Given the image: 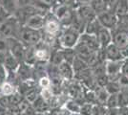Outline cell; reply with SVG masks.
I'll return each instance as SVG.
<instances>
[{
  "label": "cell",
  "mask_w": 128,
  "mask_h": 115,
  "mask_svg": "<svg viewBox=\"0 0 128 115\" xmlns=\"http://www.w3.org/2000/svg\"><path fill=\"white\" fill-rule=\"evenodd\" d=\"M43 38H44L43 30L32 29L24 25L21 26L18 34V39L23 42V44L27 47L36 46L39 44L43 40Z\"/></svg>",
  "instance_id": "cell-1"
},
{
  "label": "cell",
  "mask_w": 128,
  "mask_h": 115,
  "mask_svg": "<svg viewBox=\"0 0 128 115\" xmlns=\"http://www.w3.org/2000/svg\"><path fill=\"white\" fill-rule=\"evenodd\" d=\"M52 13L59 20L62 28H67L71 26L74 18V15H75V9H73L71 6L58 2L52 8Z\"/></svg>",
  "instance_id": "cell-2"
},
{
  "label": "cell",
  "mask_w": 128,
  "mask_h": 115,
  "mask_svg": "<svg viewBox=\"0 0 128 115\" xmlns=\"http://www.w3.org/2000/svg\"><path fill=\"white\" fill-rule=\"evenodd\" d=\"M21 26L22 25L14 16H10L0 24V37L5 38H18V34Z\"/></svg>",
  "instance_id": "cell-3"
},
{
  "label": "cell",
  "mask_w": 128,
  "mask_h": 115,
  "mask_svg": "<svg viewBox=\"0 0 128 115\" xmlns=\"http://www.w3.org/2000/svg\"><path fill=\"white\" fill-rule=\"evenodd\" d=\"M80 34L73 28H64L59 36V45L61 48H75L80 40Z\"/></svg>",
  "instance_id": "cell-4"
},
{
  "label": "cell",
  "mask_w": 128,
  "mask_h": 115,
  "mask_svg": "<svg viewBox=\"0 0 128 115\" xmlns=\"http://www.w3.org/2000/svg\"><path fill=\"white\" fill-rule=\"evenodd\" d=\"M61 31H62V26L56 16L52 12L47 14L45 16V24L43 28V32L52 36H58V34L61 33Z\"/></svg>",
  "instance_id": "cell-5"
},
{
  "label": "cell",
  "mask_w": 128,
  "mask_h": 115,
  "mask_svg": "<svg viewBox=\"0 0 128 115\" xmlns=\"http://www.w3.org/2000/svg\"><path fill=\"white\" fill-rule=\"evenodd\" d=\"M8 39L9 43V50L12 53V55L16 58L20 63L24 62L25 60V53H26V46L21 42L18 38H10Z\"/></svg>",
  "instance_id": "cell-6"
},
{
  "label": "cell",
  "mask_w": 128,
  "mask_h": 115,
  "mask_svg": "<svg viewBox=\"0 0 128 115\" xmlns=\"http://www.w3.org/2000/svg\"><path fill=\"white\" fill-rule=\"evenodd\" d=\"M96 18L102 27H105L111 31L117 27L118 23V17L112 10H106L98 14Z\"/></svg>",
  "instance_id": "cell-7"
},
{
  "label": "cell",
  "mask_w": 128,
  "mask_h": 115,
  "mask_svg": "<svg viewBox=\"0 0 128 115\" xmlns=\"http://www.w3.org/2000/svg\"><path fill=\"white\" fill-rule=\"evenodd\" d=\"M123 60H106V74L110 78V81H118L122 74Z\"/></svg>",
  "instance_id": "cell-8"
},
{
  "label": "cell",
  "mask_w": 128,
  "mask_h": 115,
  "mask_svg": "<svg viewBox=\"0 0 128 115\" xmlns=\"http://www.w3.org/2000/svg\"><path fill=\"white\" fill-rule=\"evenodd\" d=\"M113 36V43L116 44L120 49H123L128 46V32L115 28L111 31Z\"/></svg>",
  "instance_id": "cell-9"
},
{
  "label": "cell",
  "mask_w": 128,
  "mask_h": 115,
  "mask_svg": "<svg viewBox=\"0 0 128 115\" xmlns=\"http://www.w3.org/2000/svg\"><path fill=\"white\" fill-rule=\"evenodd\" d=\"M76 14H78L86 23L95 20L96 18V17H98L96 13L95 12V10L93 9V7L91 5L78 6V7L76 9Z\"/></svg>",
  "instance_id": "cell-10"
},
{
  "label": "cell",
  "mask_w": 128,
  "mask_h": 115,
  "mask_svg": "<svg viewBox=\"0 0 128 115\" xmlns=\"http://www.w3.org/2000/svg\"><path fill=\"white\" fill-rule=\"evenodd\" d=\"M75 51H76V56L80 57V59H82L83 60H85L87 63L90 61L91 58H92V57L94 56V54L96 52V51L92 50L89 46H87L85 43L81 42L80 40H78V42L76 45L75 46Z\"/></svg>",
  "instance_id": "cell-11"
},
{
  "label": "cell",
  "mask_w": 128,
  "mask_h": 115,
  "mask_svg": "<svg viewBox=\"0 0 128 115\" xmlns=\"http://www.w3.org/2000/svg\"><path fill=\"white\" fill-rule=\"evenodd\" d=\"M16 72L21 82L34 80V69L32 66L26 62H21Z\"/></svg>",
  "instance_id": "cell-12"
},
{
  "label": "cell",
  "mask_w": 128,
  "mask_h": 115,
  "mask_svg": "<svg viewBox=\"0 0 128 115\" xmlns=\"http://www.w3.org/2000/svg\"><path fill=\"white\" fill-rule=\"evenodd\" d=\"M44 24H45V16L41 14H34L27 18V20L24 23V26L32 29L43 30Z\"/></svg>",
  "instance_id": "cell-13"
},
{
  "label": "cell",
  "mask_w": 128,
  "mask_h": 115,
  "mask_svg": "<svg viewBox=\"0 0 128 115\" xmlns=\"http://www.w3.org/2000/svg\"><path fill=\"white\" fill-rule=\"evenodd\" d=\"M96 38H98V41L100 43V48H105L106 46L113 42L112 32H111V30L102 26L96 34Z\"/></svg>",
  "instance_id": "cell-14"
},
{
  "label": "cell",
  "mask_w": 128,
  "mask_h": 115,
  "mask_svg": "<svg viewBox=\"0 0 128 115\" xmlns=\"http://www.w3.org/2000/svg\"><path fill=\"white\" fill-rule=\"evenodd\" d=\"M105 54H106V59L107 60H114V61H117V60H123L122 54V50L118 47L116 44L110 43L108 46H106L105 48Z\"/></svg>",
  "instance_id": "cell-15"
},
{
  "label": "cell",
  "mask_w": 128,
  "mask_h": 115,
  "mask_svg": "<svg viewBox=\"0 0 128 115\" xmlns=\"http://www.w3.org/2000/svg\"><path fill=\"white\" fill-rule=\"evenodd\" d=\"M80 41L85 43L87 46H89L91 49L94 50V51H98L100 48L96 36H95V35H89V34L86 33L81 34L80 37Z\"/></svg>",
  "instance_id": "cell-16"
},
{
  "label": "cell",
  "mask_w": 128,
  "mask_h": 115,
  "mask_svg": "<svg viewBox=\"0 0 128 115\" xmlns=\"http://www.w3.org/2000/svg\"><path fill=\"white\" fill-rule=\"evenodd\" d=\"M58 70L61 77L63 78L64 80H68L71 81L75 78V72L73 69V66L72 64L68 63L67 61H63L61 62L58 65Z\"/></svg>",
  "instance_id": "cell-17"
},
{
  "label": "cell",
  "mask_w": 128,
  "mask_h": 115,
  "mask_svg": "<svg viewBox=\"0 0 128 115\" xmlns=\"http://www.w3.org/2000/svg\"><path fill=\"white\" fill-rule=\"evenodd\" d=\"M32 106L34 107V109L36 111L38 114L48 112L49 109H50L49 103L43 98L41 95H39L38 98L36 99V101L34 103H32Z\"/></svg>",
  "instance_id": "cell-18"
},
{
  "label": "cell",
  "mask_w": 128,
  "mask_h": 115,
  "mask_svg": "<svg viewBox=\"0 0 128 115\" xmlns=\"http://www.w3.org/2000/svg\"><path fill=\"white\" fill-rule=\"evenodd\" d=\"M111 10L118 17L126 16L128 14V0H117Z\"/></svg>",
  "instance_id": "cell-19"
},
{
  "label": "cell",
  "mask_w": 128,
  "mask_h": 115,
  "mask_svg": "<svg viewBox=\"0 0 128 115\" xmlns=\"http://www.w3.org/2000/svg\"><path fill=\"white\" fill-rule=\"evenodd\" d=\"M2 63L4 64V66L7 68L8 71H16L19 64H20V62L16 60L14 56L12 55V53L10 51L6 54L5 58H4V60L2 61Z\"/></svg>",
  "instance_id": "cell-20"
},
{
  "label": "cell",
  "mask_w": 128,
  "mask_h": 115,
  "mask_svg": "<svg viewBox=\"0 0 128 115\" xmlns=\"http://www.w3.org/2000/svg\"><path fill=\"white\" fill-rule=\"evenodd\" d=\"M0 6L10 16H14L20 7L16 0H0Z\"/></svg>",
  "instance_id": "cell-21"
},
{
  "label": "cell",
  "mask_w": 128,
  "mask_h": 115,
  "mask_svg": "<svg viewBox=\"0 0 128 115\" xmlns=\"http://www.w3.org/2000/svg\"><path fill=\"white\" fill-rule=\"evenodd\" d=\"M86 23L81 17L76 14V12L75 10V15H74V18H73V21L70 27L73 28L74 30H76L78 33H80V35L83 34L85 32V28H86Z\"/></svg>",
  "instance_id": "cell-22"
},
{
  "label": "cell",
  "mask_w": 128,
  "mask_h": 115,
  "mask_svg": "<svg viewBox=\"0 0 128 115\" xmlns=\"http://www.w3.org/2000/svg\"><path fill=\"white\" fill-rule=\"evenodd\" d=\"M95 91H96V104H102V105H105L106 106L107 100L109 98L110 94L107 92L105 87L98 86L95 89Z\"/></svg>",
  "instance_id": "cell-23"
},
{
  "label": "cell",
  "mask_w": 128,
  "mask_h": 115,
  "mask_svg": "<svg viewBox=\"0 0 128 115\" xmlns=\"http://www.w3.org/2000/svg\"><path fill=\"white\" fill-rule=\"evenodd\" d=\"M63 61H64V58H63V54H62L61 48L51 51V56H50V59H49V62L50 63H52L54 65L58 66Z\"/></svg>",
  "instance_id": "cell-24"
},
{
  "label": "cell",
  "mask_w": 128,
  "mask_h": 115,
  "mask_svg": "<svg viewBox=\"0 0 128 115\" xmlns=\"http://www.w3.org/2000/svg\"><path fill=\"white\" fill-rule=\"evenodd\" d=\"M65 108L68 110L69 112L73 113V114H80V109H81V104L78 103L76 100L71 99L69 101H67L65 103Z\"/></svg>",
  "instance_id": "cell-25"
},
{
  "label": "cell",
  "mask_w": 128,
  "mask_h": 115,
  "mask_svg": "<svg viewBox=\"0 0 128 115\" xmlns=\"http://www.w3.org/2000/svg\"><path fill=\"white\" fill-rule=\"evenodd\" d=\"M100 27H102L100 23L98 20V18H96L95 20H93V21H91V22H88V23L86 24L85 32H84V33L96 36V34L98 32V30L100 29Z\"/></svg>",
  "instance_id": "cell-26"
},
{
  "label": "cell",
  "mask_w": 128,
  "mask_h": 115,
  "mask_svg": "<svg viewBox=\"0 0 128 115\" xmlns=\"http://www.w3.org/2000/svg\"><path fill=\"white\" fill-rule=\"evenodd\" d=\"M16 90H17V87L16 85H14L12 82L6 81L4 83H2L0 85V92L2 95H6V96H10L12 93H14Z\"/></svg>",
  "instance_id": "cell-27"
},
{
  "label": "cell",
  "mask_w": 128,
  "mask_h": 115,
  "mask_svg": "<svg viewBox=\"0 0 128 115\" xmlns=\"http://www.w3.org/2000/svg\"><path fill=\"white\" fill-rule=\"evenodd\" d=\"M72 66H73V69H74V72L75 73H78L80 71H82L84 69H87L89 68V65L88 63L86 62L85 60H83L82 59H80V57H76L73 63H72Z\"/></svg>",
  "instance_id": "cell-28"
},
{
  "label": "cell",
  "mask_w": 128,
  "mask_h": 115,
  "mask_svg": "<svg viewBox=\"0 0 128 115\" xmlns=\"http://www.w3.org/2000/svg\"><path fill=\"white\" fill-rule=\"evenodd\" d=\"M91 6L93 7V9L95 10V12L96 13V15L100 14L102 12L106 11V10H110L108 8V5L106 4V2L104 0H93Z\"/></svg>",
  "instance_id": "cell-29"
},
{
  "label": "cell",
  "mask_w": 128,
  "mask_h": 115,
  "mask_svg": "<svg viewBox=\"0 0 128 115\" xmlns=\"http://www.w3.org/2000/svg\"><path fill=\"white\" fill-rule=\"evenodd\" d=\"M62 50V54H63L64 61H67L68 63L72 64L73 61L76 57L75 48H61Z\"/></svg>",
  "instance_id": "cell-30"
},
{
  "label": "cell",
  "mask_w": 128,
  "mask_h": 115,
  "mask_svg": "<svg viewBox=\"0 0 128 115\" xmlns=\"http://www.w3.org/2000/svg\"><path fill=\"white\" fill-rule=\"evenodd\" d=\"M83 94H84V99H85L86 103H89L92 104H96V95L95 90L83 87Z\"/></svg>",
  "instance_id": "cell-31"
},
{
  "label": "cell",
  "mask_w": 128,
  "mask_h": 115,
  "mask_svg": "<svg viewBox=\"0 0 128 115\" xmlns=\"http://www.w3.org/2000/svg\"><path fill=\"white\" fill-rule=\"evenodd\" d=\"M39 95H40V92H39V90L38 89V87L34 86V87L30 88L26 93H25L24 98L26 99L27 101H28L29 103H31V104H32V103H34V102L36 101V99L38 98Z\"/></svg>",
  "instance_id": "cell-32"
},
{
  "label": "cell",
  "mask_w": 128,
  "mask_h": 115,
  "mask_svg": "<svg viewBox=\"0 0 128 115\" xmlns=\"http://www.w3.org/2000/svg\"><path fill=\"white\" fill-rule=\"evenodd\" d=\"M105 89L109 94H117L120 92V85L118 81H110L105 86Z\"/></svg>",
  "instance_id": "cell-33"
},
{
  "label": "cell",
  "mask_w": 128,
  "mask_h": 115,
  "mask_svg": "<svg viewBox=\"0 0 128 115\" xmlns=\"http://www.w3.org/2000/svg\"><path fill=\"white\" fill-rule=\"evenodd\" d=\"M105 63H106V61L105 62H98L95 66L91 67L93 75L96 77L98 75H102V74H105L106 73V64Z\"/></svg>",
  "instance_id": "cell-34"
},
{
  "label": "cell",
  "mask_w": 128,
  "mask_h": 115,
  "mask_svg": "<svg viewBox=\"0 0 128 115\" xmlns=\"http://www.w3.org/2000/svg\"><path fill=\"white\" fill-rule=\"evenodd\" d=\"M23 99H24V96L20 92H18L17 90L14 93H12V95L9 96V100H10L11 105H18L23 101Z\"/></svg>",
  "instance_id": "cell-35"
},
{
  "label": "cell",
  "mask_w": 128,
  "mask_h": 115,
  "mask_svg": "<svg viewBox=\"0 0 128 115\" xmlns=\"http://www.w3.org/2000/svg\"><path fill=\"white\" fill-rule=\"evenodd\" d=\"M106 107H120V104H118V93L110 94L109 98L107 100Z\"/></svg>",
  "instance_id": "cell-36"
},
{
  "label": "cell",
  "mask_w": 128,
  "mask_h": 115,
  "mask_svg": "<svg viewBox=\"0 0 128 115\" xmlns=\"http://www.w3.org/2000/svg\"><path fill=\"white\" fill-rule=\"evenodd\" d=\"M96 81L98 86H100V87H105L107 85V83L110 82V78H109V76L105 73V74H102V75L96 76Z\"/></svg>",
  "instance_id": "cell-37"
},
{
  "label": "cell",
  "mask_w": 128,
  "mask_h": 115,
  "mask_svg": "<svg viewBox=\"0 0 128 115\" xmlns=\"http://www.w3.org/2000/svg\"><path fill=\"white\" fill-rule=\"evenodd\" d=\"M107 107L100 104H93V113L92 115H105Z\"/></svg>",
  "instance_id": "cell-38"
},
{
  "label": "cell",
  "mask_w": 128,
  "mask_h": 115,
  "mask_svg": "<svg viewBox=\"0 0 128 115\" xmlns=\"http://www.w3.org/2000/svg\"><path fill=\"white\" fill-rule=\"evenodd\" d=\"M93 113V104L85 103L81 105L80 115H92Z\"/></svg>",
  "instance_id": "cell-39"
},
{
  "label": "cell",
  "mask_w": 128,
  "mask_h": 115,
  "mask_svg": "<svg viewBox=\"0 0 128 115\" xmlns=\"http://www.w3.org/2000/svg\"><path fill=\"white\" fill-rule=\"evenodd\" d=\"M8 70L2 62H0V85L7 81L8 79Z\"/></svg>",
  "instance_id": "cell-40"
},
{
  "label": "cell",
  "mask_w": 128,
  "mask_h": 115,
  "mask_svg": "<svg viewBox=\"0 0 128 115\" xmlns=\"http://www.w3.org/2000/svg\"><path fill=\"white\" fill-rule=\"evenodd\" d=\"M118 104L120 107H128V96L122 91L118 93Z\"/></svg>",
  "instance_id": "cell-41"
},
{
  "label": "cell",
  "mask_w": 128,
  "mask_h": 115,
  "mask_svg": "<svg viewBox=\"0 0 128 115\" xmlns=\"http://www.w3.org/2000/svg\"><path fill=\"white\" fill-rule=\"evenodd\" d=\"M38 84L41 88H50L51 87V80L48 76H44L38 80Z\"/></svg>",
  "instance_id": "cell-42"
},
{
  "label": "cell",
  "mask_w": 128,
  "mask_h": 115,
  "mask_svg": "<svg viewBox=\"0 0 128 115\" xmlns=\"http://www.w3.org/2000/svg\"><path fill=\"white\" fill-rule=\"evenodd\" d=\"M10 100H9V96H6V95H2L0 97V106H2L3 108L8 109L10 107Z\"/></svg>",
  "instance_id": "cell-43"
},
{
  "label": "cell",
  "mask_w": 128,
  "mask_h": 115,
  "mask_svg": "<svg viewBox=\"0 0 128 115\" xmlns=\"http://www.w3.org/2000/svg\"><path fill=\"white\" fill-rule=\"evenodd\" d=\"M118 82L120 83V87L128 86V76L124 75V74H120V76L118 77Z\"/></svg>",
  "instance_id": "cell-44"
},
{
  "label": "cell",
  "mask_w": 128,
  "mask_h": 115,
  "mask_svg": "<svg viewBox=\"0 0 128 115\" xmlns=\"http://www.w3.org/2000/svg\"><path fill=\"white\" fill-rule=\"evenodd\" d=\"M105 115H120V107H107Z\"/></svg>",
  "instance_id": "cell-45"
},
{
  "label": "cell",
  "mask_w": 128,
  "mask_h": 115,
  "mask_svg": "<svg viewBox=\"0 0 128 115\" xmlns=\"http://www.w3.org/2000/svg\"><path fill=\"white\" fill-rule=\"evenodd\" d=\"M30 105H31V103H29L26 99L24 98L21 103L18 104V107H19V109H20L21 112H25V111L29 108V106H30Z\"/></svg>",
  "instance_id": "cell-46"
},
{
  "label": "cell",
  "mask_w": 128,
  "mask_h": 115,
  "mask_svg": "<svg viewBox=\"0 0 128 115\" xmlns=\"http://www.w3.org/2000/svg\"><path fill=\"white\" fill-rule=\"evenodd\" d=\"M8 110L12 115H20L22 113L19 109V107H18V105H10Z\"/></svg>",
  "instance_id": "cell-47"
},
{
  "label": "cell",
  "mask_w": 128,
  "mask_h": 115,
  "mask_svg": "<svg viewBox=\"0 0 128 115\" xmlns=\"http://www.w3.org/2000/svg\"><path fill=\"white\" fill-rule=\"evenodd\" d=\"M122 74L128 76V59H125L123 60L122 67Z\"/></svg>",
  "instance_id": "cell-48"
},
{
  "label": "cell",
  "mask_w": 128,
  "mask_h": 115,
  "mask_svg": "<svg viewBox=\"0 0 128 115\" xmlns=\"http://www.w3.org/2000/svg\"><path fill=\"white\" fill-rule=\"evenodd\" d=\"M93 0H76L78 6H81V5H91Z\"/></svg>",
  "instance_id": "cell-49"
},
{
  "label": "cell",
  "mask_w": 128,
  "mask_h": 115,
  "mask_svg": "<svg viewBox=\"0 0 128 115\" xmlns=\"http://www.w3.org/2000/svg\"><path fill=\"white\" fill-rule=\"evenodd\" d=\"M16 1H17V3L19 4L20 7L29 5V4H31V3L32 2V0H16Z\"/></svg>",
  "instance_id": "cell-50"
},
{
  "label": "cell",
  "mask_w": 128,
  "mask_h": 115,
  "mask_svg": "<svg viewBox=\"0 0 128 115\" xmlns=\"http://www.w3.org/2000/svg\"><path fill=\"white\" fill-rule=\"evenodd\" d=\"M120 50H122V54L123 59H124V60H125V59H128V46Z\"/></svg>",
  "instance_id": "cell-51"
},
{
  "label": "cell",
  "mask_w": 128,
  "mask_h": 115,
  "mask_svg": "<svg viewBox=\"0 0 128 115\" xmlns=\"http://www.w3.org/2000/svg\"><path fill=\"white\" fill-rule=\"evenodd\" d=\"M105 2H106V4L108 5V8L111 10V8H112L113 6H114V4L117 2V0H104Z\"/></svg>",
  "instance_id": "cell-52"
},
{
  "label": "cell",
  "mask_w": 128,
  "mask_h": 115,
  "mask_svg": "<svg viewBox=\"0 0 128 115\" xmlns=\"http://www.w3.org/2000/svg\"><path fill=\"white\" fill-rule=\"evenodd\" d=\"M1 115H12V114L10 113V112H9V110L6 109L5 111H4V112H3V113H2Z\"/></svg>",
  "instance_id": "cell-53"
},
{
  "label": "cell",
  "mask_w": 128,
  "mask_h": 115,
  "mask_svg": "<svg viewBox=\"0 0 128 115\" xmlns=\"http://www.w3.org/2000/svg\"><path fill=\"white\" fill-rule=\"evenodd\" d=\"M38 115H51L49 112H45V113H40V114H38Z\"/></svg>",
  "instance_id": "cell-54"
},
{
  "label": "cell",
  "mask_w": 128,
  "mask_h": 115,
  "mask_svg": "<svg viewBox=\"0 0 128 115\" xmlns=\"http://www.w3.org/2000/svg\"><path fill=\"white\" fill-rule=\"evenodd\" d=\"M124 17H126V18H127V19H128V14H127V15H126V16H124Z\"/></svg>",
  "instance_id": "cell-55"
},
{
  "label": "cell",
  "mask_w": 128,
  "mask_h": 115,
  "mask_svg": "<svg viewBox=\"0 0 128 115\" xmlns=\"http://www.w3.org/2000/svg\"><path fill=\"white\" fill-rule=\"evenodd\" d=\"M1 96H2V94H1V92H0V97H1Z\"/></svg>",
  "instance_id": "cell-56"
},
{
  "label": "cell",
  "mask_w": 128,
  "mask_h": 115,
  "mask_svg": "<svg viewBox=\"0 0 128 115\" xmlns=\"http://www.w3.org/2000/svg\"><path fill=\"white\" fill-rule=\"evenodd\" d=\"M0 10H1V6H0Z\"/></svg>",
  "instance_id": "cell-57"
},
{
  "label": "cell",
  "mask_w": 128,
  "mask_h": 115,
  "mask_svg": "<svg viewBox=\"0 0 128 115\" xmlns=\"http://www.w3.org/2000/svg\"><path fill=\"white\" fill-rule=\"evenodd\" d=\"M74 115H76V114H74Z\"/></svg>",
  "instance_id": "cell-58"
}]
</instances>
